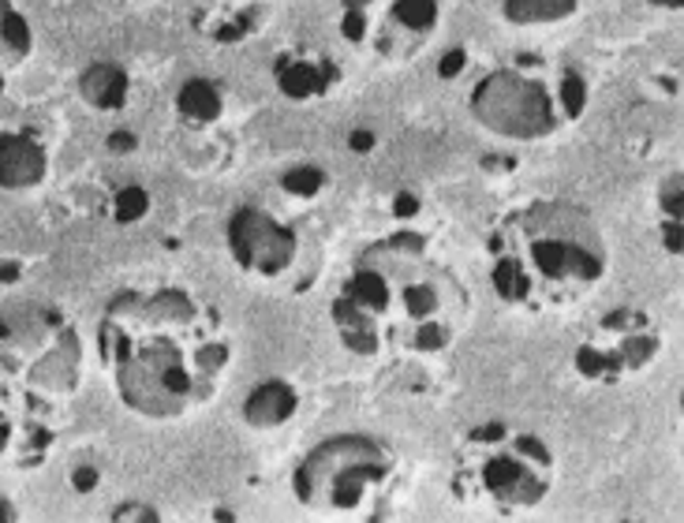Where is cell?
Wrapping results in <instances>:
<instances>
[{
    "label": "cell",
    "instance_id": "19",
    "mask_svg": "<svg viewBox=\"0 0 684 523\" xmlns=\"http://www.w3.org/2000/svg\"><path fill=\"white\" fill-rule=\"evenodd\" d=\"M662 207H666V213L673 221H681V172L673 180H666V191H662Z\"/></svg>",
    "mask_w": 684,
    "mask_h": 523
},
{
    "label": "cell",
    "instance_id": "17",
    "mask_svg": "<svg viewBox=\"0 0 684 523\" xmlns=\"http://www.w3.org/2000/svg\"><path fill=\"white\" fill-rule=\"evenodd\" d=\"M561 101H565V112L569 117H580L587 105V87L580 76H565V83H561Z\"/></svg>",
    "mask_w": 684,
    "mask_h": 523
},
{
    "label": "cell",
    "instance_id": "29",
    "mask_svg": "<svg viewBox=\"0 0 684 523\" xmlns=\"http://www.w3.org/2000/svg\"><path fill=\"white\" fill-rule=\"evenodd\" d=\"M655 4H662V8H681L684 0H655Z\"/></svg>",
    "mask_w": 684,
    "mask_h": 523
},
{
    "label": "cell",
    "instance_id": "9",
    "mask_svg": "<svg viewBox=\"0 0 684 523\" xmlns=\"http://www.w3.org/2000/svg\"><path fill=\"white\" fill-rule=\"evenodd\" d=\"M576 8V0H505V16L513 23H550L565 19Z\"/></svg>",
    "mask_w": 684,
    "mask_h": 523
},
{
    "label": "cell",
    "instance_id": "5",
    "mask_svg": "<svg viewBox=\"0 0 684 523\" xmlns=\"http://www.w3.org/2000/svg\"><path fill=\"white\" fill-rule=\"evenodd\" d=\"M46 177V150L34 139L4 131L0 135V188H30Z\"/></svg>",
    "mask_w": 684,
    "mask_h": 523
},
{
    "label": "cell",
    "instance_id": "14",
    "mask_svg": "<svg viewBox=\"0 0 684 523\" xmlns=\"http://www.w3.org/2000/svg\"><path fill=\"white\" fill-rule=\"evenodd\" d=\"M396 19L412 30H426L437 19V0H396Z\"/></svg>",
    "mask_w": 684,
    "mask_h": 523
},
{
    "label": "cell",
    "instance_id": "12",
    "mask_svg": "<svg viewBox=\"0 0 684 523\" xmlns=\"http://www.w3.org/2000/svg\"><path fill=\"white\" fill-rule=\"evenodd\" d=\"M349 292H352V300L363 303V306H385V303H390V289H385V276H382V273H371V270H363L360 276H355Z\"/></svg>",
    "mask_w": 684,
    "mask_h": 523
},
{
    "label": "cell",
    "instance_id": "24",
    "mask_svg": "<svg viewBox=\"0 0 684 523\" xmlns=\"http://www.w3.org/2000/svg\"><path fill=\"white\" fill-rule=\"evenodd\" d=\"M352 150L355 153H366V150H371L374 147V135H371V131H352Z\"/></svg>",
    "mask_w": 684,
    "mask_h": 523
},
{
    "label": "cell",
    "instance_id": "2",
    "mask_svg": "<svg viewBox=\"0 0 684 523\" xmlns=\"http://www.w3.org/2000/svg\"><path fill=\"white\" fill-rule=\"evenodd\" d=\"M472 109L486 128L513 139H535L554 128V109H550L546 90L531 79L513 76V71H497V76L483 79L475 87Z\"/></svg>",
    "mask_w": 684,
    "mask_h": 523
},
{
    "label": "cell",
    "instance_id": "6",
    "mask_svg": "<svg viewBox=\"0 0 684 523\" xmlns=\"http://www.w3.org/2000/svg\"><path fill=\"white\" fill-rule=\"evenodd\" d=\"M483 475H486V486L505 501H524V505H531V501L543 497V482L531 479L524 464L513 456H497L494 464H486Z\"/></svg>",
    "mask_w": 684,
    "mask_h": 523
},
{
    "label": "cell",
    "instance_id": "10",
    "mask_svg": "<svg viewBox=\"0 0 684 523\" xmlns=\"http://www.w3.org/2000/svg\"><path fill=\"white\" fill-rule=\"evenodd\" d=\"M180 109L188 112L191 120H218L221 117V98L207 79H191L188 87L180 90Z\"/></svg>",
    "mask_w": 684,
    "mask_h": 523
},
{
    "label": "cell",
    "instance_id": "8",
    "mask_svg": "<svg viewBox=\"0 0 684 523\" xmlns=\"http://www.w3.org/2000/svg\"><path fill=\"white\" fill-rule=\"evenodd\" d=\"M79 94L98 109H120L128 98V76L117 64H94L79 79Z\"/></svg>",
    "mask_w": 684,
    "mask_h": 523
},
{
    "label": "cell",
    "instance_id": "27",
    "mask_svg": "<svg viewBox=\"0 0 684 523\" xmlns=\"http://www.w3.org/2000/svg\"><path fill=\"white\" fill-rule=\"evenodd\" d=\"M408 213H415V199L412 194H401V199H396V218H408Z\"/></svg>",
    "mask_w": 684,
    "mask_h": 523
},
{
    "label": "cell",
    "instance_id": "23",
    "mask_svg": "<svg viewBox=\"0 0 684 523\" xmlns=\"http://www.w3.org/2000/svg\"><path fill=\"white\" fill-rule=\"evenodd\" d=\"M71 482H76L79 490H94V482H98V471H94V467H79L76 475H71Z\"/></svg>",
    "mask_w": 684,
    "mask_h": 523
},
{
    "label": "cell",
    "instance_id": "22",
    "mask_svg": "<svg viewBox=\"0 0 684 523\" xmlns=\"http://www.w3.org/2000/svg\"><path fill=\"white\" fill-rule=\"evenodd\" d=\"M112 520H158V512L147 505H120Z\"/></svg>",
    "mask_w": 684,
    "mask_h": 523
},
{
    "label": "cell",
    "instance_id": "4",
    "mask_svg": "<svg viewBox=\"0 0 684 523\" xmlns=\"http://www.w3.org/2000/svg\"><path fill=\"white\" fill-rule=\"evenodd\" d=\"M229 243L237 251V259L254 273H281L292 262L295 240L289 229H281L273 218H265L262 210H240L229 221Z\"/></svg>",
    "mask_w": 684,
    "mask_h": 523
},
{
    "label": "cell",
    "instance_id": "28",
    "mask_svg": "<svg viewBox=\"0 0 684 523\" xmlns=\"http://www.w3.org/2000/svg\"><path fill=\"white\" fill-rule=\"evenodd\" d=\"M0 520H16V512H12V505H8V501H0Z\"/></svg>",
    "mask_w": 684,
    "mask_h": 523
},
{
    "label": "cell",
    "instance_id": "18",
    "mask_svg": "<svg viewBox=\"0 0 684 523\" xmlns=\"http://www.w3.org/2000/svg\"><path fill=\"white\" fill-rule=\"evenodd\" d=\"M281 183H284V191H292V194H314L322 188V172L319 169H295Z\"/></svg>",
    "mask_w": 684,
    "mask_h": 523
},
{
    "label": "cell",
    "instance_id": "25",
    "mask_svg": "<svg viewBox=\"0 0 684 523\" xmlns=\"http://www.w3.org/2000/svg\"><path fill=\"white\" fill-rule=\"evenodd\" d=\"M109 147L112 150H135V135H131V131H117V135L109 139Z\"/></svg>",
    "mask_w": 684,
    "mask_h": 523
},
{
    "label": "cell",
    "instance_id": "20",
    "mask_svg": "<svg viewBox=\"0 0 684 523\" xmlns=\"http://www.w3.org/2000/svg\"><path fill=\"white\" fill-rule=\"evenodd\" d=\"M363 30H366L363 12H360V8H349V16H344V38H349V42H360Z\"/></svg>",
    "mask_w": 684,
    "mask_h": 523
},
{
    "label": "cell",
    "instance_id": "11",
    "mask_svg": "<svg viewBox=\"0 0 684 523\" xmlns=\"http://www.w3.org/2000/svg\"><path fill=\"white\" fill-rule=\"evenodd\" d=\"M278 83L289 98H311L314 90H322L319 68L314 64H292V60H281L278 64Z\"/></svg>",
    "mask_w": 684,
    "mask_h": 523
},
{
    "label": "cell",
    "instance_id": "3",
    "mask_svg": "<svg viewBox=\"0 0 684 523\" xmlns=\"http://www.w3.org/2000/svg\"><path fill=\"white\" fill-rule=\"evenodd\" d=\"M550 218H543V229L535 221L531 232L527 254L535 262V270L543 276H573V281H598L602 276V251L595 240L584 243V218L576 221V229H569V207H546Z\"/></svg>",
    "mask_w": 684,
    "mask_h": 523
},
{
    "label": "cell",
    "instance_id": "7",
    "mask_svg": "<svg viewBox=\"0 0 684 523\" xmlns=\"http://www.w3.org/2000/svg\"><path fill=\"white\" fill-rule=\"evenodd\" d=\"M295 412V393L284 382H265L248 396L243 404V415H248L251 426H278Z\"/></svg>",
    "mask_w": 684,
    "mask_h": 523
},
{
    "label": "cell",
    "instance_id": "1",
    "mask_svg": "<svg viewBox=\"0 0 684 523\" xmlns=\"http://www.w3.org/2000/svg\"><path fill=\"white\" fill-rule=\"evenodd\" d=\"M378 475H382V453H378V445L363 437H344L322 445L319 453H311V460L295 475V486H300V497L308 505L319 501L322 490H330V505L352 509L366 482H374Z\"/></svg>",
    "mask_w": 684,
    "mask_h": 523
},
{
    "label": "cell",
    "instance_id": "15",
    "mask_svg": "<svg viewBox=\"0 0 684 523\" xmlns=\"http://www.w3.org/2000/svg\"><path fill=\"white\" fill-rule=\"evenodd\" d=\"M150 207V199H147V191L142 188H124L117 194V221H139L142 213H147Z\"/></svg>",
    "mask_w": 684,
    "mask_h": 523
},
{
    "label": "cell",
    "instance_id": "21",
    "mask_svg": "<svg viewBox=\"0 0 684 523\" xmlns=\"http://www.w3.org/2000/svg\"><path fill=\"white\" fill-rule=\"evenodd\" d=\"M467 64V57H464V49H453V53H445L442 57V64H437V71H442L445 79H453L456 71H461Z\"/></svg>",
    "mask_w": 684,
    "mask_h": 523
},
{
    "label": "cell",
    "instance_id": "26",
    "mask_svg": "<svg viewBox=\"0 0 684 523\" xmlns=\"http://www.w3.org/2000/svg\"><path fill=\"white\" fill-rule=\"evenodd\" d=\"M666 243H670V251H673V254H681V221H673V224H670Z\"/></svg>",
    "mask_w": 684,
    "mask_h": 523
},
{
    "label": "cell",
    "instance_id": "30",
    "mask_svg": "<svg viewBox=\"0 0 684 523\" xmlns=\"http://www.w3.org/2000/svg\"><path fill=\"white\" fill-rule=\"evenodd\" d=\"M344 4H349V8H363L366 0H344Z\"/></svg>",
    "mask_w": 684,
    "mask_h": 523
},
{
    "label": "cell",
    "instance_id": "13",
    "mask_svg": "<svg viewBox=\"0 0 684 523\" xmlns=\"http://www.w3.org/2000/svg\"><path fill=\"white\" fill-rule=\"evenodd\" d=\"M494 289L505 295V300H524L527 295V273L516 259H505L494 270Z\"/></svg>",
    "mask_w": 684,
    "mask_h": 523
},
{
    "label": "cell",
    "instance_id": "16",
    "mask_svg": "<svg viewBox=\"0 0 684 523\" xmlns=\"http://www.w3.org/2000/svg\"><path fill=\"white\" fill-rule=\"evenodd\" d=\"M404 303H408V311H412L415 318H423V314L437 311L434 284H412V289H404Z\"/></svg>",
    "mask_w": 684,
    "mask_h": 523
}]
</instances>
